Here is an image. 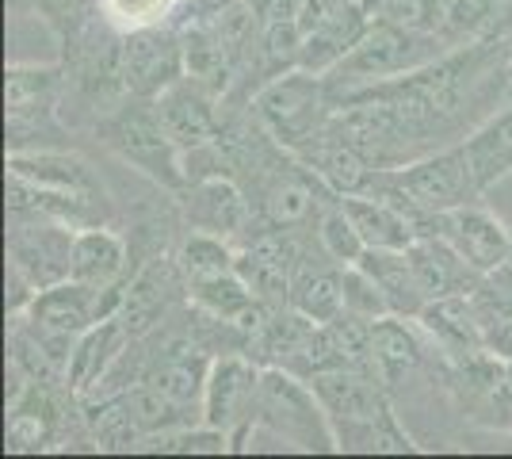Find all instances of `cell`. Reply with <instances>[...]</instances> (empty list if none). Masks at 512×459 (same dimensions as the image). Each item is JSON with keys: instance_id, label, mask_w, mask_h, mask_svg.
Returning <instances> with one entry per match:
<instances>
[{"instance_id": "1f68e13d", "label": "cell", "mask_w": 512, "mask_h": 459, "mask_svg": "<svg viewBox=\"0 0 512 459\" xmlns=\"http://www.w3.org/2000/svg\"><path fill=\"white\" fill-rule=\"evenodd\" d=\"M237 257L226 249V241L218 238V234H192V238L184 241V249H180V268H184V276L188 280H211V276H226V272H234Z\"/></svg>"}, {"instance_id": "74e56055", "label": "cell", "mask_w": 512, "mask_h": 459, "mask_svg": "<svg viewBox=\"0 0 512 459\" xmlns=\"http://www.w3.org/2000/svg\"><path fill=\"white\" fill-rule=\"evenodd\" d=\"M157 448L161 452H211V456H218V452H226V429H214V425H207V429H199V433H165V437L157 440Z\"/></svg>"}, {"instance_id": "9a60e30c", "label": "cell", "mask_w": 512, "mask_h": 459, "mask_svg": "<svg viewBox=\"0 0 512 459\" xmlns=\"http://www.w3.org/2000/svg\"><path fill=\"white\" fill-rule=\"evenodd\" d=\"M130 333L119 318H104L96 326L81 333V341L69 349V364H65V383L77 394H92V387L111 372V364L123 356Z\"/></svg>"}, {"instance_id": "836d02e7", "label": "cell", "mask_w": 512, "mask_h": 459, "mask_svg": "<svg viewBox=\"0 0 512 459\" xmlns=\"http://www.w3.org/2000/svg\"><path fill=\"white\" fill-rule=\"evenodd\" d=\"M341 280H344V310H348V314H356V318H363V322H375V318L394 314L390 303H386L383 287L371 280L367 268H360V264H344Z\"/></svg>"}, {"instance_id": "ac0fdd59", "label": "cell", "mask_w": 512, "mask_h": 459, "mask_svg": "<svg viewBox=\"0 0 512 459\" xmlns=\"http://www.w3.org/2000/svg\"><path fill=\"white\" fill-rule=\"evenodd\" d=\"M199 352L203 349L195 341H188V337H172L169 345H165V352L153 360V368L142 379L153 383L161 394H169L172 402L192 406L207 391V372H211V364Z\"/></svg>"}, {"instance_id": "7c38bea8", "label": "cell", "mask_w": 512, "mask_h": 459, "mask_svg": "<svg viewBox=\"0 0 512 459\" xmlns=\"http://www.w3.org/2000/svg\"><path fill=\"white\" fill-rule=\"evenodd\" d=\"M348 211V219L356 222L360 238L367 249H409L417 238H425L421 222H432L436 215H425L417 207H398L386 199H360V196H344L341 203Z\"/></svg>"}, {"instance_id": "2e32d148", "label": "cell", "mask_w": 512, "mask_h": 459, "mask_svg": "<svg viewBox=\"0 0 512 459\" xmlns=\"http://www.w3.org/2000/svg\"><path fill=\"white\" fill-rule=\"evenodd\" d=\"M188 222L207 230V234H218V238H230V234H241L245 222H249V203L237 192L234 180L226 176H199L188 192Z\"/></svg>"}, {"instance_id": "e575fe53", "label": "cell", "mask_w": 512, "mask_h": 459, "mask_svg": "<svg viewBox=\"0 0 512 459\" xmlns=\"http://www.w3.org/2000/svg\"><path fill=\"white\" fill-rule=\"evenodd\" d=\"M321 245H325V253L333 257V261L341 264H356L367 253V245H363L360 230H356V222L348 219V211H329L325 219H321Z\"/></svg>"}, {"instance_id": "7402d4cb", "label": "cell", "mask_w": 512, "mask_h": 459, "mask_svg": "<svg viewBox=\"0 0 512 459\" xmlns=\"http://www.w3.org/2000/svg\"><path fill=\"white\" fill-rule=\"evenodd\" d=\"M8 176H16L31 188H54V192H92V176L85 161L69 153H8Z\"/></svg>"}, {"instance_id": "5bb4252c", "label": "cell", "mask_w": 512, "mask_h": 459, "mask_svg": "<svg viewBox=\"0 0 512 459\" xmlns=\"http://www.w3.org/2000/svg\"><path fill=\"white\" fill-rule=\"evenodd\" d=\"M157 111H161V123L169 138L180 150H199V146H211L218 142V119L211 111V100L203 96L199 81H176L172 88H165L157 96Z\"/></svg>"}, {"instance_id": "8992f818", "label": "cell", "mask_w": 512, "mask_h": 459, "mask_svg": "<svg viewBox=\"0 0 512 459\" xmlns=\"http://www.w3.org/2000/svg\"><path fill=\"white\" fill-rule=\"evenodd\" d=\"M123 73H127V92L153 100L165 88H172L184 73V43L157 31V27H142L123 39Z\"/></svg>"}, {"instance_id": "8fae6325", "label": "cell", "mask_w": 512, "mask_h": 459, "mask_svg": "<svg viewBox=\"0 0 512 459\" xmlns=\"http://www.w3.org/2000/svg\"><path fill=\"white\" fill-rule=\"evenodd\" d=\"M27 322L54 337H77L88 326L104 322L100 318V287H88L81 280H62L43 287L27 303Z\"/></svg>"}, {"instance_id": "3957f363", "label": "cell", "mask_w": 512, "mask_h": 459, "mask_svg": "<svg viewBox=\"0 0 512 459\" xmlns=\"http://www.w3.org/2000/svg\"><path fill=\"white\" fill-rule=\"evenodd\" d=\"M421 62H425L421 31H409L398 23H371L360 43L333 69L341 81H375V77H390V73L421 69Z\"/></svg>"}, {"instance_id": "f1b7e54d", "label": "cell", "mask_w": 512, "mask_h": 459, "mask_svg": "<svg viewBox=\"0 0 512 459\" xmlns=\"http://www.w3.org/2000/svg\"><path fill=\"white\" fill-rule=\"evenodd\" d=\"M188 295L203 306L211 318H222L234 326L237 314H245L249 306L256 303V295L249 291V284L237 276V272H226V276H211V280H188Z\"/></svg>"}, {"instance_id": "44dd1931", "label": "cell", "mask_w": 512, "mask_h": 459, "mask_svg": "<svg viewBox=\"0 0 512 459\" xmlns=\"http://www.w3.org/2000/svg\"><path fill=\"white\" fill-rule=\"evenodd\" d=\"M360 268L371 272V280L383 287L386 303L398 318H409V314H421L425 310V291L413 276V264H409L406 249H367L360 261Z\"/></svg>"}, {"instance_id": "cb8c5ba5", "label": "cell", "mask_w": 512, "mask_h": 459, "mask_svg": "<svg viewBox=\"0 0 512 459\" xmlns=\"http://www.w3.org/2000/svg\"><path fill=\"white\" fill-rule=\"evenodd\" d=\"M463 153H467V165L474 173V184L478 192L490 188L493 180L512 169V108L501 111L497 119H490L482 131H474L463 142Z\"/></svg>"}, {"instance_id": "d6a6232c", "label": "cell", "mask_w": 512, "mask_h": 459, "mask_svg": "<svg viewBox=\"0 0 512 459\" xmlns=\"http://www.w3.org/2000/svg\"><path fill=\"white\" fill-rule=\"evenodd\" d=\"M130 410H134V421L142 425V433H169L172 425H180L184 417H188V406H180V402H172L169 394H161L153 383L142 379V387H134L127 394Z\"/></svg>"}, {"instance_id": "5b68a950", "label": "cell", "mask_w": 512, "mask_h": 459, "mask_svg": "<svg viewBox=\"0 0 512 459\" xmlns=\"http://www.w3.org/2000/svg\"><path fill=\"white\" fill-rule=\"evenodd\" d=\"M432 226L474 272H501L505 261H509V230L493 219L490 211H482V207L463 203V207L440 211L432 219Z\"/></svg>"}, {"instance_id": "30bf717a", "label": "cell", "mask_w": 512, "mask_h": 459, "mask_svg": "<svg viewBox=\"0 0 512 459\" xmlns=\"http://www.w3.org/2000/svg\"><path fill=\"white\" fill-rule=\"evenodd\" d=\"M260 402V372L245 356H218L207 372V391H203V425L214 429H234L249 410Z\"/></svg>"}, {"instance_id": "484cf974", "label": "cell", "mask_w": 512, "mask_h": 459, "mask_svg": "<svg viewBox=\"0 0 512 459\" xmlns=\"http://www.w3.org/2000/svg\"><path fill=\"white\" fill-rule=\"evenodd\" d=\"M291 306L310 322H333L344 310V280L337 272H310L302 268L291 284Z\"/></svg>"}, {"instance_id": "83f0119b", "label": "cell", "mask_w": 512, "mask_h": 459, "mask_svg": "<svg viewBox=\"0 0 512 459\" xmlns=\"http://www.w3.org/2000/svg\"><path fill=\"white\" fill-rule=\"evenodd\" d=\"M58 88V69L39 66H12L8 81H4V100H8V119H23V115H39L50 104Z\"/></svg>"}, {"instance_id": "4dcf8cb0", "label": "cell", "mask_w": 512, "mask_h": 459, "mask_svg": "<svg viewBox=\"0 0 512 459\" xmlns=\"http://www.w3.org/2000/svg\"><path fill=\"white\" fill-rule=\"evenodd\" d=\"M234 272L249 284L260 303L268 306H287L291 303V284H295V272H287V268H279L272 264L268 257H260L253 249H245V253H237V264Z\"/></svg>"}, {"instance_id": "d590c367", "label": "cell", "mask_w": 512, "mask_h": 459, "mask_svg": "<svg viewBox=\"0 0 512 459\" xmlns=\"http://www.w3.org/2000/svg\"><path fill=\"white\" fill-rule=\"evenodd\" d=\"M371 16L379 23L425 31L428 23H436V0H371Z\"/></svg>"}, {"instance_id": "9c48e42d", "label": "cell", "mask_w": 512, "mask_h": 459, "mask_svg": "<svg viewBox=\"0 0 512 459\" xmlns=\"http://www.w3.org/2000/svg\"><path fill=\"white\" fill-rule=\"evenodd\" d=\"M73 238L65 222L54 226H23L8 241V264L20 272L35 291L69 280V261H73Z\"/></svg>"}, {"instance_id": "6da1fadb", "label": "cell", "mask_w": 512, "mask_h": 459, "mask_svg": "<svg viewBox=\"0 0 512 459\" xmlns=\"http://www.w3.org/2000/svg\"><path fill=\"white\" fill-rule=\"evenodd\" d=\"M256 115L272 138L291 150H302L329 123L325 85L314 77V69H291L256 96Z\"/></svg>"}, {"instance_id": "603a6c76", "label": "cell", "mask_w": 512, "mask_h": 459, "mask_svg": "<svg viewBox=\"0 0 512 459\" xmlns=\"http://www.w3.org/2000/svg\"><path fill=\"white\" fill-rule=\"evenodd\" d=\"M127 264V249L115 234H107L100 226H92L85 234L73 238V261H69V280H81L88 287L119 284Z\"/></svg>"}, {"instance_id": "d4e9b609", "label": "cell", "mask_w": 512, "mask_h": 459, "mask_svg": "<svg viewBox=\"0 0 512 459\" xmlns=\"http://www.w3.org/2000/svg\"><path fill=\"white\" fill-rule=\"evenodd\" d=\"M367 337H371V364H375V375L379 379H398L406 375L417 360H421V345L417 337L409 333L398 314H386V318H375L367 322Z\"/></svg>"}, {"instance_id": "ffe728a7", "label": "cell", "mask_w": 512, "mask_h": 459, "mask_svg": "<svg viewBox=\"0 0 512 459\" xmlns=\"http://www.w3.org/2000/svg\"><path fill=\"white\" fill-rule=\"evenodd\" d=\"M417 318L425 322L428 333H436V337H440L451 352H459V356H470V352L486 349V333H482L478 310H474V299H470L467 291L428 299L425 310H421Z\"/></svg>"}, {"instance_id": "7a4b0ae2", "label": "cell", "mask_w": 512, "mask_h": 459, "mask_svg": "<svg viewBox=\"0 0 512 459\" xmlns=\"http://www.w3.org/2000/svg\"><path fill=\"white\" fill-rule=\"evenodd\" d=\"M394 192L406 199L409 207H417L425 215H440L451 207H463L478 192V184H474V173L467 165V153L459 146V150L436 153V157H425L417 165H406L394 176Z\"/></svg>"}, {"instance_id": "4316f807", "label": "cell", "mask_w": 512, "mask_h": 459, "mask_svg": "<svg viewBox=\"0 0 512 459\" xmlns=\"http://www.w3.org/2000/svg\"><path fill=\"white\" fill-rule=\"evenodd\" d=\"M314 184L302 173H279L268 192H264V219L272 222L276 230L283 226H302L314 215Z\"/></svg>"}, {"instance_id": "d6986e66", "label": "cell", "mask_w": 512, "mask_h": 459, "mask_svg": "<svg viewBox=\"0 0 512 459\" xmlns=\"http://www.w3.org/2000/svg\"><path fill=\"white\" fill-rule=\"evenodd\" d=\"M409 264H413V276H417V284L425 291V299H440V295H459V291H467V272H474L455 249H451L448 241L432 238H417L413 245L406 249Z\"/></svg>"}, {"instance_id": "4fadbf2b", "label": "cell", "mask_w": 512, "mask_h": 459, "mask_svg": "<svg viewBox=\"0 0 512 459\" xmlns=\"http://www.w3.org/2000/svg\"><path fill=\"white\" fill-rule=\"evenodd\" d=\"M375 383L379 379L363 368H329V372L310 375V391L318 394L321 406L348 425H367L390 414Z\"/></svg>"}, {"instance_id": "e0dca14e", "label": "cell", "mask_w": 512, "mask_h": 459, "mask_svg": "<svg viewBox=\"0 0 512 459\" xmlns=\"http://www.w3.org/2000/svg\"><path fill=\"white\" fill-rule=\"evenodd\" d=\"M302 165L314 176H321L333 192L341 196H360L363 188L371 184V169H367V157L356 146H348L344 138L329 134L321 127L306 146H302Z\"/></svg>"}, {"instance_id": "8d00e7d4", "label": "cell", "mask_w": 512, "mask_h": 459, "mask_svg": "<svg viewBox=\"0 0 512 459\" xmlns=\"http://www.w3.org/2000/svg\"><path fill=\"white\" fill-rule=\"evenodd\" d=\"M35 4L58 35H81L88 23V8H92V0H35Z\"/></svg>"}, {"instance_id": "277c9868", "label": "cell", "mask_w": 512, "mask_h": 459, "mask_svg": "<svg viewBox=\"0 0 512 459\" xmlns=\"http://www.w3.org/2000/svg\"><path fill=\"white\" fill-rule=\"evenodd\" d=\"M107 142L115 150L130 157L134 165H142L146 173L161 176V180H180V161H176V142L169 138L165 123H161V111L150 104H134L123 108L111 123H107Z\"/></svg>"}, {"instance_id": "52a82bcc", "label": "cell", "mask_w": 512, "mask_h": 459, "mask_svg": "<svg viewBox=\"0 0 512 459\" xmlns=\"http://www.w3.org/2000/svg\"><path fill=\"white\" fill-rule=\"evenodd\" d=\"M314 398H318L314 391H306L287 372L272 368V372L260 375L256 410L264 414L268 425H276L279 437L295 440L302 448H318V444H325V429H321V414L314 406Z\"/></svg>"}, {"instance_id": "ba28073f", "label": "cell", "mask_w": 512, "mask_h": 459, "mask_svg": "<svg viewBox=\"0 0 512 459\" xmlns=\"http://www.w3.org/2000/svg\"><path fill=\"white\" fill-rule=\"evenodd\" d=\"M184 284H188V276H184L180 261L157 257L127 284V295H123V306H119L115 318L127 326L130 337H146L150 329L165 322V314L180 299Z\"/></svg>"}, {"instance_id": "f546056e", "label": "cell", "mask_w": 512, "mask_h": 459, "mask_svg": "<svg viewBox=\"0 0 512 459\" xmlns=\"http://www.w3.org/2000/svg\"><path fill=\"white\" fill-rule=\"evenodd\" d=\"M88 425H92L96 444L107 448V452H123V448H134L142 440V425L134 421L130 402L127 398H115V394L100 398V406L88 410Z\"/></svg>"}]
</instances>
